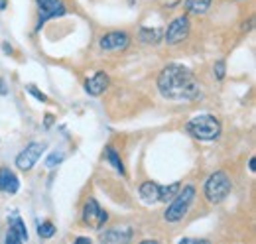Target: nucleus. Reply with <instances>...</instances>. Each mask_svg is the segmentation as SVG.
<instances>
[{
	"label": "nucleus",
	"mask_w": 256,
	"mask_h": 244,
	"mask_svg": "<svg viewBox=\"0 0 256 244\" xmlns=\"http://www.w3.org/2000/svg\"><path fill=\"white\" fill-rule=\"evenodd\" d=\"M158 91L164 98L170 100H193L199 96L201 85L192 69L180 63H172L162 69L158 77Z\"/></svg>",
	"instance_id": "obj_1"
},
{
	"label": "nucleus",
	"mask_w": 256,
	"mask_h": 244,
	"mask_svg": "<svg viewBox=\"0 0 256 244\" xmlns=\"http://www.w3.org/2000/svg\"><path fill=\"white\" fill-rule=\"evenodd\" d=\"M186 128L193 138L203 140V142H213L221 136V122L213 114H197L188 122Z\"/></svg>",
	"instance_id": "obj_2"
},
{
	"label": "nucleus",
	"mask_w": 256,
	"mask_h": 244,
	"mask_svg": "<svg viewBox=\"0 0 256 244\" xmlns=\"http://www.w3.org/2000/svg\"><path fill=\"white\" fill-rule=\"evenodd\" d=\"M193 199H195V189H193V185H186L184 189L180 187V191L174 195V199H172V205L168 207V211L164 213V218L168 220V222H178V220H182L188 211H190V207H192Z\"/></svg>",
	"instance_id": "obj_3"
},
{
	"label": "nucleus",
	"mask_w": 256,
	"mask_h": 244,
	"mask_svg": "<svg viewBox=\"0 0 256 244\" xmlns=\"http://www.w3.org/2000/svg\"><path fill=\"white\" fill-rule=\"evenodd\" d=\"M230 193V180L224 172H215L209 176V180L205 183V197L209 203L217 205V203H223L224 199L228 197Z\"/></svg>",
	"instance_id": "obj_4"
},
{
	"label": "nucleus",
	"mask_w": 256,
	"mask_h": 244,
	"mask_svg": "<svg viewBox=\"0 0 256 244\" xmlns=\"http://www.w3.org/2000/svg\"><path fill=\"white\" fill-rule=\"evenodd\" d=\"M38 2V30H42V26L52 20V18H58V16H64L67 12L65 4L62 0H36Z\"/></svg>",
	"instance_id": "obj_5"
},
{
	"label": "nucleus",
	"mask_w": 256,
	"mask_h": 244,
	"mask_svg": "<svg viewBox=\"0 0 256 244\" xmlns=\"http://www.w3.org/2000/svg\"><path fill=\"white\" fill-rule=\"evenodd\" d=\"M44 150H46V144H42V142H32V144H28L26 150H22V152L18 154L16 166H18L22 172H30L34 166H36V162L42 158Z\"/></svg>",
	"instance_id": "obj_6"
},
{
	"label": "nucleus",
	"mask_w": 256,
	"mask_h": 244,
	"mask_svg": "<svg viewBox=\"0 0 256 244\" xmlns=\"http://www.w3.org/2000/svg\"><path fill=\"white\" fill-rule=\"evenodd\" d=\"M188 36H190V20H188V16H180V18H176V20L168 26L164 40H166L170 46H178V44H182Z\"/></svg>",
	"instance_id": "obj_7"
},
{
	"label": "nucleus",
	"mask_w": 256,
	"mask_h": 244,
	"mask_svg": "<svg viewBox=\"0 0 256 244\" xmlns=\"http://www.w3.org/2000/svg\"><path fill=\"white\" fill-rule=\"evenodd\" d=\"M83 220H85V224H89L93 228H100L108 220V213L100 209V205L95 199H89L83 207Z\"/></svg>",
	"instance_id": "obj_8"
},
{
	"label": "nucleus",
	"mask_w": 256,
	"mask_h": 244,
	"mask_svg": "<svg viewBox=\"0 0 256 244\" xmlns=\"http://www.w3.org/2000/svg\"><path fill=\"white\" fill-rule=\"evenodd\" d=\"M98 44L106 52H120V50H124L128 44H130V38H128V34H124V32H110V34L102 36Z\"/></svg>",
	"instance_id": "obj_9"
},
{
	"label": "nucleus",
	"mask_w": 256,
	"mask_h": 244,
	"mask_svg": "<svg viewBox=\"0 0 256 244\" xmlns=\"http://www.w3.org/2000/svg\"><path fill=\"white\" fill-rule=\"evenodd\" d=\"M14 242H28L26 224H24V220L18 214L12 216L10 226H8V232H6V244H14Z\"/></svg>",
	"instance_id": "obj_10"
},
{
	"label": "nucleus",
	"mask_w": 256,
	"mask_h": 244,
	"mask_svg": "<svg viewBox=\"0 0 256 244\" xmlns=\"http://www.w3.org/2000/svg\"><path fill=\"white\" fill-rule=\"evenodd\" d=\"M130 238H132V228H108L98 236L100 242L106 244H122L128 242Z\"/></svg>",
	"instance_id": "obj_11"
},
{
	"label": "nucleus",
	"mask_w": 256,
	"mask_h": 244,
	"mask_svg": "<svg viewBox=\"0 0 256 244\" xmlns=\"http://www.w3.org/2000/svg\"><path fill=\"white\" fill-rule=\"evenodd\" d=\"M108 75L106 73H102V71H98L95 73L91 79H87V83H85V91L89 92L91 96H98V94H102V92L106 91V87H108Z\"/></svg>",
	"instance_id": "obj_12"
},
{
	"label": "nucleus",
	"mask_w": 256,
	"mask_h": 244,
	"mask_svg": "<svg viewBox=\"0 0 256 244\" xmlns=\"http://www.w3.org/2000/svg\"><path fill=\"white\" fill-rule=\"evenodd\" d=\"M18 189H20L18 176L8 168H0V191L14 195V193H18Z\"/></svg>",
	"instance_id": "obj_13"
},
{
	"label": "nucleus",
	"mask_w": 256,
	"mask_h": 244,
	"mask_svg": "<svg viewBox=\"0 0 256 244\" xmlns=\"http://www.w3.org/2000/svg\"><path fill=\"white\" fill-rule=\"evenodd\" d=\"M138 193H140V199H142L144 203L154 205V203L160 201V185H156V183H152V182L142 183L140 189H138Z\"/></svg>",
	"instance_id": "obj_14"
},
{
	"label": "nucleus",
	"mask_w": 256,
	"mask_h": 244,
	"mask_svg": "<svg viewBox=\"0 0 256 244\" xmlns=\"http://www.w3.org/2000/svg\"><path fill=\"white\" fill-rule=\"evenodd\" d=\"M211 2L213 0H186V8L190 14H205L209 8H211Z\"/></svg>",
	"instance_id": "obj_15"
},
{
	"label": "nucleus",
	"mask_w": 256,
	"mask_h": 244,
	"mask_svg": "<svg viewBox=\"0 0 256 244\" xmlns=\"http://www.w3.org/2000/svg\"><path fill=\"white\" fill-rule=\"evenodd\" d=\"M104 156H106V162L120 174V176H124V166H122V160H120V156H118V152L112 148V146H108L106 150H104Z\"/></svg>",
	"instance_id": "obj_16"
},
{
	"label": "nucleus",
	"mask_w": 256,
	"mask_h": 244,
	"mask_svg": "<svg viewBox=\"0 0 256 244\" xmlns=\"http://www.w3.org/2000/svg\"><path fill=\"white\" fill-rule=\"evenodd\" d=\"M180 183L176 182V183H172V185H160V201H172L174 199V195L180 191Z\"/></svg>",
	"instance_id": "obj_17"
},
{
	"label": "nucleus",
	"mask_w": 256,
	"mask_h": 244,
	"mask_svg": "<svg viewBox=\"0 0 256 244\" xmlns=\"http://www.w3.org/2000/svg\"><path fill=\"white\" fill-rule=\"evenodd\" d=\"M140 40H142L144 44H158L162 40V30L142 28V30H140Z\"/></svg>",
	"instance_id": "obj_18"
},
{
	"label": "nucleus",
	"mask_w": 256,
	"mask_h": 244,
	"mask_svg": "<svg viewBox=\"0 0 256 244\" xmlns=\"http://www.w3.org/2000/svg\"><path fill=\"white\" fill-rule=\"evenodd\" d=\"M38 234H40V238H52L56 234V224L52 220H44L38 228Z\"/></svg>",
	"instance_id": "obj_19"
},
{
	"label": "nucleus",
	"mask_w": 256,
	"mask_h": 244,
	"mask_svg": "<svg viewBox=\"0 0 256 244\" xmlns=\"http://www.w3.org/2000/svg\"><path fill=\"white\" fill-rule=\"evenodd\" d=\"M62 162H64V154H62V152H60V154L54 152L52 156H50V158H48L46 166H48V168L52 170V168H56V166H58V164H62Z\"/></svg>",
	"instance_id": "obj_20"
},
{
	"label": "nucleus",
	"mask_w": 256,
	"mask_h": 244,
	"mask_svg": "<svg viewBox=\"0 0 256 244\" xmlns=\"http://www.w3.org/2000/svg\"><path fill=\"white\" fill-rule=\"evenodd\" d=\"M28 92H30V94H34V96H36L40 102H48V96H46L42 91H38L34 85H28Z\"/></svg>",
	"instance_id": "obj_21"
},
{
	"label": "nucleus",
	"mask_w": 256,
	"mask_h": 244,
	"mask_svg": "<svg viewBox=\"0 0 256 244\" xmlns=\"http://www.w3.org/2000/svg\"><path fill=\"white\" fill-rule=\"evenodd\" d=\"M215 75H217V79H223L224 77V63L223 61H217V63H215Z\"/></svg>",
	"instance_id": "obj_22"
},
{
	"label": "nucleus",
	"mask_w": 256,
	"mask_h": 244,
	"mask_svg": "<svg viewBox=\"0 0 256 244\" xmlns=\"http://www.w3.org/2000/svg\"><path fill=\"white\" fill-rule=\"evenodd\" d=\"M8 92V89H6V83L0 79V94H6Z\"/></svg>",
	"instance_id": "obj_23"
},
{
	"label": "nucleus",
	"mask_w": 256,
	"mask_h": 244,
	"mask_svg": "<svg viewBox=\"0 0 256 244\" xmlns=\"http://www.w3.org/2000/svg\"><path fill=\"white\" fill-rule=\"evenodd\" d=\"M248 166H250V172H256V160H254V158H250Z\"/></svg>",
	"instance_id": "obj_24"
},
{
	"label": "nucleus",
	"mask_w": 256,
	"mask_h": 244,
	"mask_svg": "<svg viewBox=\"0 0 256 244\" xmlns=\"http://www.w3.org/2000/svg\"><path fill=\"white\" fill-rule=\"evenodd\" d=\"M77 242H83V244H91V238H85V236H79Z\"/></svg>",
	"instance_id": "obj_25"
},
{
	"label": "nucleus",
	"mask_w": 256,
	"mask_h": 244,
	"mask_svg": "<svg viewBox=\"0 0 256 244\" xmlns=\"http://www.w3.org/2000/svg\"><path fill=\"white\" fill-rule=\"evenodd\" d=\"M52 122H54V116L48 114V116H46V126H52Z\"/></svg>",
	"instance_id": "obj_26"
},
{
	"label": "nucleus",
	"mask_w": 256,
	"mask_h": 244,
	"mask_svg": "<svg viewBox=\"0 0 256 244\" xmlns=\"http://www.w3.org/2000/svg\"><path fill=\"white\" fill-rule=\"evenodd\" d=\"M8 6V0H0V10H4Z\"/></svg>",
	"instance_id": "obj_27"
}]
</instances>
